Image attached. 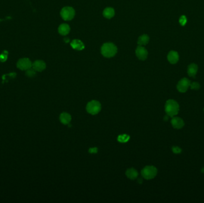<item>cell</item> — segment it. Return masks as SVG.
<instances>
[{
    "mask_svg": "<svg viewBox=\"0 0 204 203\" xmlns=\"http://www.w3.org/2000/svg\"><path fill=\"white\" fill-rule=\"evenodd\" d=\"M70 45L74 50L78 51L82 50L85 48L83 42L79 40H74L73 41H72L70 43Z\"/></svg>",
    "mask_w": 204,
    "mask_h": 203,
    "instance_id": "cell-12",
    "label": "cell"
},
{
    "mask_svg": "<svg viewBox=\"0 0 204 203\" xmlns=\"http://www.w3.org/2000/svg\"><path fill=\"white\" fill-rule=\"evenodd\" d=\"M149 41V37L148 35H143L141 36H140L138 39V41H137V44L140 45V46H143V45H146L148 44V43Z\"/></svg>",
    "mask_w": 204,
    "mask_h": 203,
    "instance_id": "cell-18",
    "label": "cell"
},
{
    "mask_svg": "<svg viewBox=\"0 0 204 203\" xmlns=\"http://www.w3.org/2000/svg\"><path fill=\"white\" fill-rule=\"evenodd\" d=\"M118 51L116 46L113 43L108 42L104 44L101 48L102 55L107 58H110L115 55Z\"/></svg>",
    "mask_w": 204,
    "mask_h": 203,
    "instance_id": "cell-2",
    "label": "cell"
},
{
    "mask_svg": "<svg viewBox=\"0 0 204 203\" xmlns=\"http://www.w3.org/2000/svg\"><path fill=\"white\" fill-rule=\"evenodd\" d=\"M89 152L91 153V154H94V153H97L98 152V149L97 148H91L89 149Z\"/></svg>",
    "mask_w": 204,
    "mask_h": 203,
    "instance_id": "cell-25",
    "label": "cell"
},
{
    "mask_svg": "<svg viewBox=\"0 0 204 203\" xmlns=\"http://www.w3.org/2000/svg\"><path fill=\"white\" fill-rule=\"evenodd\" d=\"M59 119L61 123L63 124H69L72 120V117L70 114L63 112L60 115Z\"/></svg>",
    "mask_w": 204,
    "mask_h": 203,
    "instance_id": "cell-13",
    "label": "cell"
},
{
    "mask_svg": "<svg viewBox=\"0 0 204 203\" xmlns=\"http://www.w3.org/2000/svg\"><path fill=\"white\" fill-rule=\"evenodd\" d=\"M191 81L187 78H183L178 82L177 88L178 91L180 93H185L188 91L191 85Z\"/></svg>",
    "mask_w": 204,
    "mask_h": 203,
    "instance_id": "cell-7",
    "label": "cell"
},
{
    "mask_svg": "<svg viewBox=\"0 0 204 203\" xmlns=\"http://www.w3.org/2000/svg\"></svg>",
    "mask_w": 204,
    "mask_h": 203,
    "instance_id": "cell-27",
    "label": "cell"
},
{
    "mask_svg": "<svg viewBox=\"0 0 204 203\" xmlns=\"http://www.w3.org/2000/svg\"><path fill=\"white\" fill-rule=\"evenodd\" d=\"M126 176H127L128 178L131 180H134L138 177V173L137 170L134 168H130L127 170L125 172Z\"/></svg>",
    "mask_w": 204,
    "mask_h": 203,
    "instance_id": "cell-14",
    "label": "cell"
},
{
    "mask_svg": "<svg viewBox=\"0 0 204 203\" xmlns=\"http://www.w3.org/2000/svg\"><path fill=\"white\" fill-rule=\"evenodd\" d=\"M101 104L97 100H92L88 102L86 106L87 111L91 115L97 114L101 111Z\"/></svg>",
    "mask_w": 204,
    "mask_h": 203,
    "instance_id": "cell-4",
    "label": "cell"
},
{
    "mask_svg": "<svg viewBox=\"0 0 204 203\" xmlns=\"http://www.w3.org/2000/svg\"><path fill=\"white\" fill-rule=\"evenodd\" d=\"M168 60L169 62L171 64H176L177 63L179 59V55L176 51H170L167 56Z\"/></svg>",
    "mask_w": 204,
    "mask_h": 203,
    "instance_id": "cell-11",
    "label": "cell"
},
{
    "mask_svg": "<svg viewBox=\"0 0 204 203\" xmlns=\"http://www.w3.org/2000/svg\"><path fill=\"white\" fill-rule=\"evenodd\" d=\"M33 68L36 72H42L46 68V64L42 60H36L32 63Z\"/></svg>",
    "mask_w": 204,
    "mask_h": 203,
    "instance_id": "cell-9",
    "label": "cell"
},
{
    "mask_svg": "<svg viewBox=\"0 0 204 203\" xmlns=\"http://www.w3.org/2000/svg\"><path fill=\"white\" fill-rule=\"evenodd\" d=\"M35 75H36V71L32 68L27 69L26 72V75L30 78L35 76Z\"/></svg>",
    "mask_w": 204,
    "mask_h": 203,
    "instance_id": "cell-20",
    "label": "cell"
},
{
    "mask_svg": "<svg viewBox=\"0 0 204 203\" xmlns=\"http://www.w3.org/2000/svg\"><path fill=\"white\" fill-rule=\"evenodd\" d=\"M168 117H169V116H165V117H164V120L165 121H167L168 119Z\"/></svg>",
    "mask_w": 204,
    "mask_h": 203,
    "instance_id": "cell-26",
    "label": "cell"
},
{
    "mask_svg": "<svg viewBox=\"0 0 204 203\" xmlns=\"http://www.w3.org/2000/svg\"><path fill=\"white\" fill-rule=\"evenodd\" d=\"M103 15L105 18L110 19L115 16V10L112 7L106 8L103 11Z\"/></svg>",
    "mask_w": 204,
    "mask_h": 203,
    "instance_id": "cell-16",
    "label": "cell"
},
{
    "mask_svg": "<svg viewBox=\"0 0 204 203\" xmlns=\"http://www.w3.org/2000/svg\"><path fill=\"white\" fill-rule=\"evenodd\" d=\"M70 30V26L67 24H62L59 26L58 31L59 33L62 35H66L69 33Z\"/></svg>",
    "mask_w": 204,
    "mask_h": 203,
    "instance_id": "cell-15",
    "label": "cell"
},
{
    "mask_svg": "<svg viewBox=\"0 0 204 203\" xmlns=\"http://www.w3.org/2000/svg\"><path fill=\"white\" fill-rule=\"evenodd\" d=\"M157 172L158 170L155 167L153 166H148L142 169L141 174L145 179L150 180L156 176Z\"/></svg>",
    "mask_w": 204,
    "mask_h": 203,
    "instance_id": "cell-3",
    "label": "cell"
},
{
    "mask_svg": "<svg viewBox=\"0 0 204 203\" xmlns=\"http://www.w3.org/2000/svg\"><path fill=\"white\" fill-rule=\"evenodd\" d=\"M8 51H4L1 54H0V61L1 62H4L7 60L8 57Z\"/></svg>",
    "mask_w": 204,
    "mask_h": 203,
    "instance_id": "cell-21",
    "label": "cell"
},
{
    "mask_svg": "<svg viewBox=\"0 0 204 203\" xmlns=\"http://www.w3.org/2000/svg\"><path fill=\"white\" fill-rule=\"evenodd\" d=\"M172 149H173V152L176 153V154H177V153H180V152H181V149H180V148L178 147H173L172 148Z\"/></svg>",
    "mask_w": 204,
    "mask_h": 203,
    "instance_id": "cell-24",
    "label": "cell"
},
{
    "mask_svg": "<svg viewBox=\"0 0 204 203\" xmlns=\"http://www.w3.org/2000/svg\"><path fill=\"white\" fill-rule=\"evenodd\" d=\"M32 63L27 58H23L20 59L17 63V67L22 70H27L32 68Z\"/></svg>",
    "mask_w": 204,
    "mask_h": 203,
    "instance_id": "cell-6",
    "label": "cell"
},
{
    "mask_svg": "<svg viewBox=\"0 0 204 203\" xmlns=\"http://www.w3.org/2000/svg\"><path fill=\"white\" fill-rule=\"evenodd\" d=\"M165 110L169 117H173L176 116L179 111V105L173 100H168L165 106Z\"/></svg>",
    "mask_w": 204,
    "mask_h": 203,
    "instance_id": "cell-1",
    "label": "cell"
},
{
    "mask_svg": "<svg viewBox=\"0 0 204 203\" xmlns=\"http://www.w3.org/2000/svg\"><path fill=\"white\" fill-rule=\"evenodd\" d=\"M130 138V137L128 135L123 134V135L118 136V141L120 142H121V143H125V142H127L129 141Z\"/></svg>",
    "mask_w": 204,
    "mask_h": 203,
    "instance_id": "cell-19",
    "label": "cell"
},
{
    "mask_svg": "<svg viewBox=\"0 0 204 203\" xmlns=\"http://www.w3.org/2000/svg\"><path fill=\"white\" fill-rule=\"evenodd\" d=\"M190 86L191 89L198 90L200 88V85L198 82H192V83H191Z\"/></svg>",
    "mask_w": 204,
    "mask_h": 203,
    "instance_id": "cell-22",
    "label": "cell"
},
{
    "mask_svg": "<svg viewBox=\"0 0 204 203\" xmlns=\"http://www.w3.org/2000/svg\"><path fill=\"white\" fill-rule=\"evenodd\" d=\"M75 14L74 9L71 7H65L61 10L60 15L65 20H71L73 19Z\"/></svg>",
    "mask_w": 204,
    "mask_h": 203,
    "instance_id": "cell-5",
    "label": "cell"
},
{
    "mask_svg": "<svg viewBox=\"0 0 204 203\" xmlns=\"http://www.w3.org/2000/svg\"><path fill=\"white\" fill-rule=\"evenodd\" d=\"M171 122L173 128L176 129H181L183 127L184 124L183 121L181 118L175 116L173 117Z\"/></svg>",
    "mask_w": 204,
    "mask_h": 203,
    "instance_id": "cell-10",
    "label": "cell"
},
{
    "mask_svg": "<svg viewBox=\"0 0 204 203\" xmlns=\"http://www.w3.org/2000/svg\"><path fill=\"white\" fill-rule=\"evenodd\" d=\"M179 22L181 26H184L187 23V18L185 16H182L179 20Z\"/></svg>",
    "mask_w": 204,
    "mask_h": 203,
    "instance_id": "cell-23",
    "label": "cell"
},
{
    "mask_svg": "<svg viewBox=\"0 0 204 203\" xmlns=\"http://www.w3.org/2000/svg\"><path fill=\"white\" fill-rule=\"evenodd\" d=\"M198 72V66L195 64H191L188 68V75L191 77H195Z\"/></svg>",
    "mask_w": 204,
    "mask_h": 203,
    "instance_id": "cell-17",
    "label": "cell"
},
{
    "mask_svg": "<svg viewBox=\"0 0 204 203\" xmlns=\"http://www.w3.org/2000/svg\"><path fill=\"white\" fill-rule=\"evenodd\" d=\"M136 54L140 60H145L147 58L148 53L145 48L139 45L136 49Z\"/></svg>",
    "mask_w": 204,
    "mask_h": 203,
    "instance_id": "cell-8",
    "label": "cell"
}]
</instances>
